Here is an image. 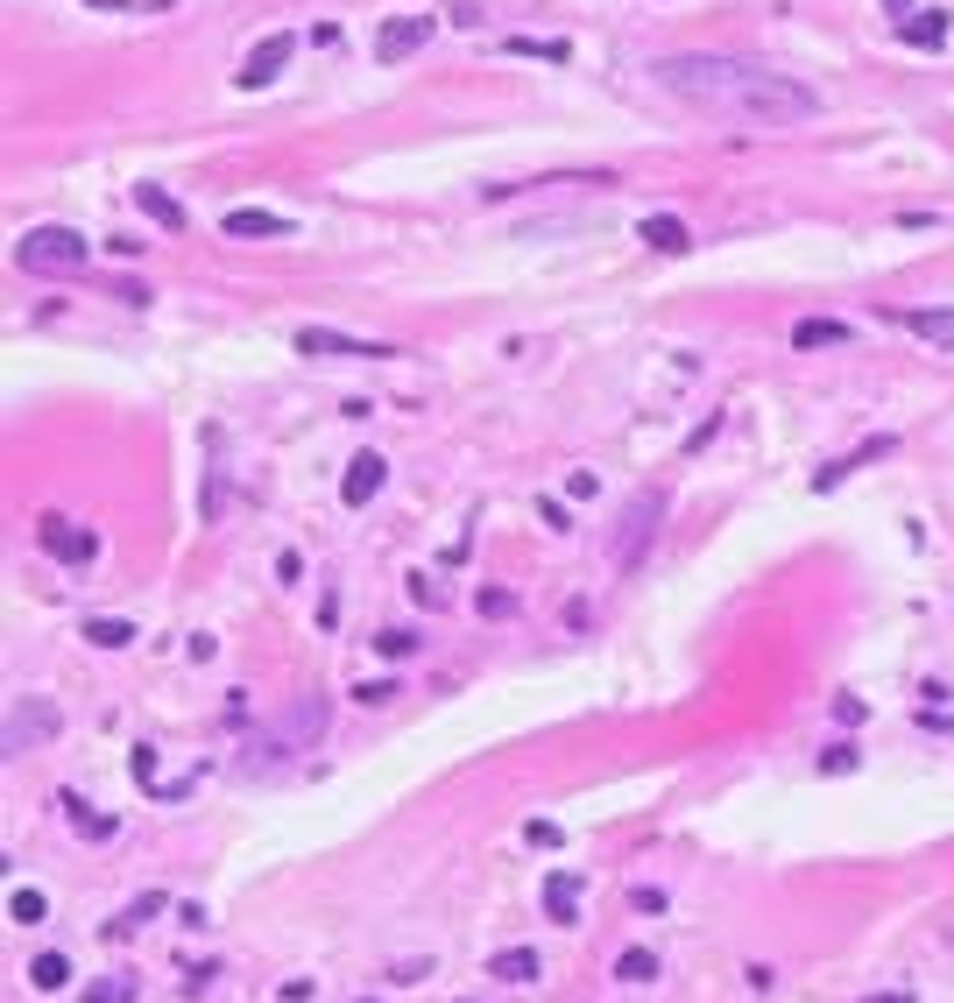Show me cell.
<instances>
[{
	"mask_svg": "<svg viewBox=\"0 0 954 1003\" xmlns=\"http://www.w3.org/2000/svg\"><path fill=\"white\" fill-rule=\"evenodd\" d=\"M220 234L226 241H283V234H291V220H283V212H262V205H234L220 220Z\"/></svg>",
	"mask_w": 954,
	"mask_h": 1003,
	"instance_id": "9c48e42d",
	"label": "cell"
},
{
	"mask_svg": "<svg viewBox=\"0 0 954 1003\" xmlns=\"http://www.w3.org/2000/svg\"><path fill=\"white\" fill-rule=\"evenodd\" d=\"M135 205H142L149 220L163 226V234H184V205L170 199V191H156V184H135Z\"/></svg>",
	"mask_w": 954,
	"mask_h": 1003,
	"instance_id": "e0dca14e",
	"label": "cell"
},
{
	"mask_svg": "<svg viewBox=\"0 0 954 1003\" xmlns=\"http://www.w3.org/2000/svg\"><path fill=\"white\" fill-rule=\"evenodd\" d=\"M545 919L551 925H580V883H572L566 870L545 877Z\"/></svg>",
	"mask_w": 954,
	"mask_h": 1003,
	"instance_id": "5bb4252c",
	"label": "cell"
},
{
	"mask_svg": "<svg viewBox=\"0 0 954 1003\" xmlns=\"http://www.w3.org/2000/svg\"><path fill=\"white\" fill-rule=\"evenodd\" d=\"M947 36V14H926V22H905V43H920V50H933Z\"/></svg>",
	"mask_w": 954,
	"mask_h": 1003,
	"instance_id": "4316f807",
	"label": "cell"
},
{
	"mask_svg": "<svg viewBox=\"0 0 954 1003\" xmlns=\"http://www.w3.org/2000/svg\"><path fill=\"white\" fill-rule=\"evenodd\" d=\"M326 692H304L297 713H283V721L262 736V749H283V757H297V749H318V736H326Z\"/></svg>",
	"mask_w": 954,
	"mask_h": 1003,
	"instance_id": "5b68a950",
	"label": "cell"
},
{
	"mask_svg": "<svg viewBox=\"0 0 954 1003\" xmlns=\"http://www.w3.org/2000/svg\"><path fill=\"white\" fill-rule=\"evenodd\" d=\"M297 354H312V361H389L396 346H389V340H354V333L304 325V333H297Z\"/></svg>",
	"mask_w": 954,
	"mask_h": 1003,
	"instance_id": "8992f818",
	"label": "cell"
},
{
	"mask_svg": "<svg viewBox=\"0 0 954 1003\" xmlns=\"http://www.w3.org/2000/svg\"><path fill=\"white\" fill-rule=\"evenodd\" d=\"M474 608H481L488 622H509V615H517V594H509V587H481V594H474Z\"/></svg>",
	"mask_w": 954,
	"mask_h": 1003,
	"instance_id": "484cf974",
	"label": "cell"
},
{
	"mask_svg": "<svg viewBox=\"0 0 954 1003\" xmlns=\"http://www.w3.org/2000/svg\"><path fill=\"white\" fill-rule=\"evenodd\" d=\"M29 982H35V990H64V982H71V954H35L29 961Z\"/></svg>",
	"mask_w": 954,
	"mask_h": 1003,
	"instance_id": "7402d4cb",
	"label": "cell"
},
{
	"mask_svg": "<svg viewBox=\"0 0 954 1003\" xmlns=\"http://www.w3.org/2000/svg\"><path fill=\"white\" fill-rule=\"evenodd\" d=\"M425 43H432V22H425V14H410V22H382L375 57H382V64H404V57L425 50Z\"/></svg>",
	"mask_w": 954,
	"mask_h": 1003,
	"instance_id": "30bf717a",
	"label": "cell"
},
{
	"mask_svg": "<svg viewBox=\"0 0 954 1003\" xmlns=\"http://www.w3.org/2000/svg\"><path fill=\"white\" fill-rule=\"evenodd\" d=\"M643 241H651L658 255H686V247H693L686 220H672V212H651V220H643Z\"/></svg>",
	"mask_w": 954,
	"mask_h": 1003,
	"instance_id": "2e32d148",
	"label": "cell"
},
{
	"mask_svg": "<svg viewBox=\"0 0 954 1003\" xmlns=\"http://www.w3.org/2000/svg\"><path fill=\"white\" fill-rule=\"evenodd\" d=\"M163 904H170L163 891H142V898H135V904H128V912H121V919H113V925H106V940H121V933H135V925H149V919H156V912H163Z\"/></svg>",
	"mask_w": 954,
	"mask_h": 1003,
	"instance_id": "d6986e66",
	"label": "cell"
},
{
	"mask_svg": "<svg viewBox=\"0 0 954 1003\" xmlns=\"http://www.w3.org/2000/svg\"><path fill=\"white\" fill-rule=\"evenodd\" d=\"M884 453H899V438H891V432H884V438H870V446H855V453H842V459H828V467L813 474V488H820V495H828V488H842V480H849L855 467H870V459H884Z\"/></svg>",
	"mask_w": 954,
	"mask_h": 1003,
	"instance_id": "8fae6325",
	"label": "cell"
},
{
	"mask_svg": "<svg viewBox=\"0 0 954 1003\" xmlns=\"http://www.w3.org/2000/svg\"><path fill=\"white\" fill-rule=\"evenodd\" d=\"M616 982H658V954L651 948H622L616 954Z\"/></svg>",
	"mask_w": 954,
	"mask_h": 1003,
	"instance_id": "603a6c76",
	"label": "cell"
},
{
	"mask_svg": "<svg viewBox=\"0 0 954 1003\" xmlns=\"http://www.w3.org/2000/svg\"><path fill=\"white\" fill-rule=\"evenodd\" d=\"M820 770H828V778H842V770H855V749H849V742H834L828 757H820Z\"/></svg>",
	"mask_w": 954,
	"mask_h": 1003,
	"instance_id": "f546056e",
	"label": "cell"
},
{
	"mask_svg": "<svg viewBox=\"0 0 954 1003\" xmlns=\"http://www.w3.org/2000/svg\"><path fill=\"white\" fill-rule=\"evenodd\" d=\"M57 806H64V820H71V827H79V834H85V841H106V834H121V820H113V813H92V806H85L79 792H64V799H57Z\"/></svg>",
	"mask_w": 954,
	"mask_h": 1003,
	"instance_id": "9a60e30c",
	"label": "cell"
},
{
	"mask_svg": "<svg viewBox=\"0 0 954 1003\" xmlns=\"http://www.w3.org/2000/svg\"><path fill=\"white\" fill-rule=\"evenodd\" d=\"M842 340H849V325H842V318H806V325L792 333L799 354H806V346H842Z\"/></svg>",
	"mask_w": 954,
	"mask_h": 1003,
	"instance_id": "44dd1931",
	"label": "cell"
},
{
	"mask_svg": "<svg viewBox=\"0 0 954 1003\" xmlns=\"http://www.w3.org/2000/svg\"><path fill=\"white\" fill-rule=\"evenodd\" d=\"M863 1003H920L912 990H884V996H863Z\"/></svg>",
	"mask_w": 954,
	"mask_h": 1003,
	"instance_id": "1f68e13d",
	"label": "cell"
},
{
	"mask_svg": "<svg viewBox=\"0 0 954 1003\" xmlns=\"http://www.w3.org/2000/svg\"><path fill=\"white\" fill-rule=\"evenodd\" d=\"M382 480H389V459H382V453H354L347 480H339V502H347V509H368V502L382 495Z\"/></svg>",
	"mask_w": 954,
	"mask_h": 1003,
	"instance_id": "ba28073f",
	"label": "cell"
},
{
	"mask_svg": "<svg viewBox=\"0 0 954 1003\" xmlns=\"http://www.w3.org/2000/svg\"><path fill=\"white\" fill-rule=\"evenodd\" d=\"M884 318L905 325V333H920V340H933V346H954V304H941V312H912V304H891Z\"/></svg>",
	"mask_w": 954,
	"mask_h": 1003,
	"instance_id": "7c38bea8",
	"label": "cell"
},
{
	"mask_svg": "<svg viewBox=\"0 0 954 1003\" xmlns=\"http://www.w3.org/2000/svg\"><path fill=\"white\" fill-rule=\"evenodd\" d=\"M884 8H891V14H905V0H884Z\"/></svg>",
	"mask_w": 954,
	"mask_h": 1003,
	"instance_id": "d6a6232c",
	"label": "cell"
},
{
	"mask_svg": "<svg viewBox=\"0 0 954 1003\" xmlns=\"http://www.w3.org/2000/svg\"><path fill=\"white\" fill-rule=\"evenodd\" d=\"M658 85L672 100L714 113V121H742V128H792V121H813L820 100L813 85L785 79V71H763V64H742V57H708V50H686V57H658Z\"/></svg>",
	"mask_w": 954,
	"mask_h": 1003,
	"instance_id": "6da1fadb",
	"label": "cell"
},
{
	"mask_svg": "<svg viewBox=\"0 0 954 1003\" xmlns=\"http://www.w3.org/2000/svg\"><path fill=\"white\" fill-rule=\"evenodd\" d=\"M375 650H382V658H410L417 636H410V629H382V636H375Z\"/></svg>",
	"mask_w": 954,
	"mask_h": 1003,
	"instance_id": "f1b7e54d",
	"label": "cell"
},
{
	"mask_svg": "<svg viewBox=\"0 0 954 1003\" xmlns=\"http://www.w3.org/2000/svg\"><path fill=\"white\" fill-rule=\"evenodd\" d=\"M14 262H22L29 276H79L92 262V247H85L79 226H35V234L14 241Z\"/></svg>",
	"mask_w": 954,
	"mask_h": 1003,
	"instance_id": "7a4b0ae2",
	"label": "cell"
},
{
	"mask_svg": "<svg viewBox=\"0 0 954 1003\" xmlns=\"http://www.w3.org/2000/svg\"><path fill=\"white\" fill-rule=\"evenodd\" d=\"M297 57V36L291 29H276V36H262L255 50H247V64H241V92H262V85H276V71Z\"/></svg>",
	"mask_w": 954,
	"mask_h": 1003,
	"instance_id": "52a82bcc",
	"label": "cell"
},
{
	"mask_svg": "<svg viewBox=\"0 0 954 1003\" xmlns=\"http://www.w3.org/2000/svg\"><path fill=\"white\" fill-rule=\"evenodd\" d=\"M389 692H396L389 679H368V686H354V700H361V707H382V700H389Z\"/></svg>",
	"mask_w": 954,
	"mask_h": 1003,
	"instance_id": "4dcf8cb0",
	"label": "cell"
},
{
	"mask_svg": "<svg viewBox=\"0 0 954 1003\" xmlns=\"http://www.w3.org/2000/svg\"><path fill=\"white\" fill-rule=\"evenodd\" d=\"M57 728H64V707L43 700V692H22V700L8 707V757H29V749H43Z\"/></svg>",
	"mask_w": 954,
	"mask_h": 1003,
	"instance_id": "3957f363",
	"label": "cell"
},
{
	"mask_svg": "<svg viewBox=\"0 0 954 1003\" xmlns=\"http://www.w3.org/2000/svg\"><path fill=\"white\" fill-rule=\"evenodd\" d=\"M85 644H100V650H128V644H135V622H113V615H92V622H85Z\"/></svg>",
	"mask_w": 954,
	"mask_h": 1003,
	"instance_id": "ffe728a7",
	"label": "cell"
},
{
	"mask_svg": "<svg viewBox=\"0 0 954 1003\" xmlns=\"http://www.w3.org/2000/svg\"><path fill=\"white\" fill-rule=\"evenodd\" d=\"M658 516H664V488H643L637 502H629V516H622V530H616V566H622V573L643 566V551H651V537H658Z\"/></svg>",
	"mask_w": 954,
	"mask_h": 1003,
	"instance_id": "277c9868",
	"label": "cell"
},
{
	"mask_svg": "<svg viewBox=\"0 0 954 1003\" xmlns=\"http://www.w3.org/2000/svg\"><path fill=\"white\" fill-rule=\"evenodd\" d=\"M425 975H432V961L417 954V961H396V969L382 975V982H389V990H410V982H425Z\"/></svg>",
	"mask_w": 954,
	"mask_h": 1003,
	"instance_id": "83f0119b",
	"label": "cell"
},
{
	"mask_svg": "<svg viewBox=\"0 0 954 1003\" xmlns=\"http://www.w3.org/2000/svg\"><path fill=\"white\" fill-rule=\"evenodd\" d=\"M43 551H50V558H71V566H85V558L100 551V537H92V530H71L64 516H50V524H43Z\"/></svg>",
	"mask_w": 954,
	"mask_h": 1003,
	"instance_id": "4fadbf2b",
	"label": "cell"
},
{
	"mask_svg": "<svg viewBox=\"0 0 954 1003\" xmlns=\"http://www.w3.org/2000/svg\"><path fill=\"white\" fill-rule=\"evenodd\" d=\"M8 912H14V925H43V919H50V898H43V891H29V883H22V891L8 898Z\"/></svg>",
	"mask_w": 954,
	"mask_h": 1003,
	"instance_id": "d4e9b609",
	"label": "cell"
},
{
	"mask_svg": "<svg viewBox=\"0 0 954 1003\" xmlns=\"http://www.w3.org/2000/svg\"><path fill=\"white\" fill-rule=\"evenodd\" d=\"M488 975L495 982H538V954H530V948H503L488 961Z\"/></svg>",
	"mask_w": 954,
	"mask_h": 1003,
	"instance_id": "ac0fdd59",
	"label": "cell"
},
{
	"mask_svg": "<svg viewBox=\"0 0 954 1003\" xmlns=\"http://www.w3.org/2000/svg\"><path fill=\"white\" fill-rule=\"evenodd\" d=\"M135 996H142L135 975H100V982L85 990V1003H135Z\"/></svg>",
	"mask_w": 954,
	"mask_h": 1003,
	"instance_id": "cb8c5ba5",
	"label": "cell"
}]
</instances>
